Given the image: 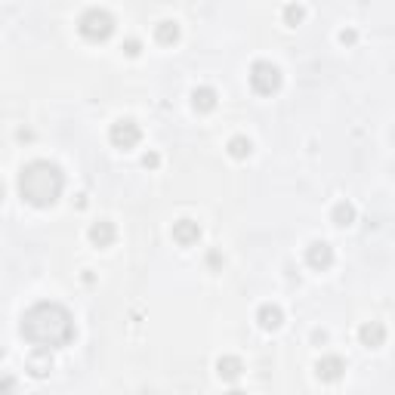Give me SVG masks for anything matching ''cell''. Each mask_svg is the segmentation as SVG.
<instances>
[{
  "label": "cell",
  "mask_w": 395,
  "mask_h": 395,
  "mask_svg": "<svg viewBox=\"0 0 395 395\" xmlns=\"http://www.w3.org/2000/svg\"><path fill=\"white\" fill-rule=\"evenodd\" d=\"M19 331L31 346L59 349V346H69L74 340V318L62 302H35L22 315Z\"/></svg>",
  "instance_id": "obj_1"
},
{
  "label": "cell",
  "mask_w": 395,
  "mask_h": 395,
  "mask_svg": "<svg viewBox=\"0 0 395 395\" xmlns=\"http://www.w3.org/2000/svg\"><path fill=\"white\" fill-rule=\"evenodd\" d=\"M65 189V176L53 161H31L19 173V195L31 207H53Z\"/></svg>",
  "instance_id": "obj_2"
},
{
  "label": "cell",
  "mask_w": 395,
  "mask_h": 395,
  "mask_svg": "<svg viewBox=\"0 0 395 395\" xmlns=\"http://www.w3.org/2000/svg\"><path fill=\"white\" fill-rule=\"evenodd\" d=\"M78 31H81L83 40H90V44H102V40H108L114 35V16L108 10L93 6V10H87L78 19Z\"/></svg>",
  "instance_id": "obj_3"
},
{
  "label": "cell",
  "mask_w": 395,
  "mask_h": 395,
  "mask_svg": "<svg viewBox=\"0 0 395 395\" xmlns=\"http://www.w3.org/2000/svg\"><path fill=\"white\" fill-rule=\"evenodd\" d=\"M250 87H254L259 96L278 93V90H281V71H278V65L266 62V59L254 62V69H250Z\"/></svg>",
  "instance_id": "obj_4"
},
{
  "label": "cell",
  "mask_w": 395,
  "mask_h": 395,
  "mask_svg": "<svg viewBox=\"0 0 395 395\" xmlns=\"http://www.w3.org/2000/svg\"><path fill=\"white\" fill-rule=\"evenodd\" d=\"M108 139H112V146H114V148L130 151V148L142 139V130H139V124H136V121H130V117H121V121H114V124H112V130H108Z\"/></svg>",
  "instance_id": "obj_5"
},
{
  "label": "cell",
  "mask_w": 395,
  "mask_h": 395,
  "mask_svg": "<svg viewBox=\"0 0 395 395\" xmlns=\"http://www.w3.org/2000/svg\"><path fill=\"white\" fill-rule=\"evenodd\" d=\"M306 263L318 269V272H324V269L334 266V247L327 244V241H312V244L306 247Z\"/></svg>",
  "instance_id": "obj_6"
},
{
  "label": "cell",
  "mask_w": 395,
  "mask_h": 395,
  "mask_svg": "<svg viewBox=\"0 0 395 395\" xmlns=\"http://www.w3.org/2000/svg\"><path fill=\"white\" fill-rule=\"evenodd\" d=\"M343 371H346V361L340 355H324V358H318V365H315L318 380H324V383H337Z\"/></svg>",
  "instance_id": "obj_7"
},
{
  "label": "cell",
  "mask_w": 395,
  "mask_h": 395,
  "mask_svg": "<svg viewBox=\"0 0 395 395\" xmlns=\"http://www.w3.org/2000/svg\"><path fill=\"white\" fill-rule=\"evenodd\" d=\"M198 238H201V225L195 220H176L173 223V241L176 244L191 247V244H198Z\"/></svg>",
  "instance_id": "obj_8"
},
{
  "label": "cell",
  "mask_w": 395,
  "mask_h": 395,
  "mask_svg": "<svg viewBox=\"0 0 395 395\" xmlns=\"http://www.w3.org/2000/svg\"><path fill=\"white\" fill-rule=\"evenodd\" d=\"M358 340H361V346H365V349H380L383 343H386V327L380 322L361 324L358 327Z\"/></svg>",
  "instance_id": "obj_9"
},
{
  "label": "cell",
  "mask_w": 395,
  "mask_h": 395,
  "mask_svg": "<svg viewBox=\"0 0 395 395\" xmlns=\"http://www.w3.org/2000/svg\"><path fill=\"white\" fill-rule=\"evenodd\" d=\"M25 367H28V374L37 377V380H40V377H47L49 371H53V355H49V349L37 346L35 352H31V358L25 361Z\"/></svg>",
  "instance_id": "obj_10"
},
{
  "label": "cell",
  "mask_w": 395,
  "mask_h": 395,
  "mask_svg": "<svg viewBox=\"0 0 395 395\" xmlns=\"http://www.w3.org/2000/svg\"><path fill=\"white\" fill-rule=\"evenodd\" d=\"M87 235H90V241H93V247H112V244H114V238H117L114 223H108V220L93 223Z\"/></svg>",
  "instance_id": "obj_11"
},
{
  "label": "cell",
  "mask_w": 395,
  "mask_h": 395,
  "mask_svg": "<svg viewBox=\"0 0 395 395\" xmlns=\"http://www.w3.org/2000/svg\"><path fill=\"white\" fill-rule=\"evenodd\" d=\"M257 322H259V327H263V331H278L281 322H284L281 306H275V302H266V306H259Z\"/></svg>",
  "instance_id": "obj_12"
},
{
  "label": "cell",
  "mask_w": 395,
  "mask_h": 395,
  "mask_svg": "<svg viewBox=\"0 0 395 395\" xmlns=\"http://www.w3.org/2000/svg\"><path fill=\"white\" fill-rule=\"evenodd\" d=\"M216 374H220V380L235 383L241 374H244V365H241L238 355H223L220 361H216Z\"/></svg>",
  "instance_id": "obj_13"
},
{
  "label": "cell",
  "mask_w": 395,
  "mask_h": 395,
  "mask_svg": "<svg viewBox=\"0 0 395 395\" xmlns=\"http://www.w3.org/2000/svg\"><path fill=\"white\" fill-rule=\"evenodd\" d=\"M191 108L201 112V114L213 112L216 108V90L213 87H195L191 90Z\"/></svg>",
  "instance_id": "obj_14"
},
{
  "label": "cell",
  "mask_w": 395,
  "mask_h": 395,
  "mask_svg": "<svg viewBox=\"0 0 395 395\" xmlns=\"http://www.w3.org/2000/svg\"><path fill=\"white\" fill-rule=\"evenodd\" d=\"M331 220H334V225L346 229V225L355 223V207H352L349 201H340V204H334V210H331Z\"/></svg>",
  "instance_id": "obj_15"
},
{
  "label": "cell",
  "mask_w": 395,
  "mask_h": 395,
  "mask_svg": "<svg viewBox=\"0 0 395 395\" xmlns=\"http://www.w3.org/2000/svg\"><path fill=\"white\" fill-rule=\"evenodd\" d=\"M155 40L158 44H164V47H170V44H176L179 40V25L176 22H158V28H155Z\"/></svg>",
  "instance_id": "obj_16"
},
{
  "label": "cell",
  "mask_w": 395,
  "mask_h": 395,
  "mask_svg": "<svg viewBox=\"0 0 395 395\" xmlns=\"http://www.w3.org/2000/svg\"><path fill=\"white\" fill-rule=\"evenodd\" d=\"M250 151H254V142H250L247 136H232L229 139V155L235 158V161H244V158H250Z\"/></svg>",
  "instance_id": "obj_17"
},
{
  "label": "cell",
  "mask_w": 395,
  "mask_h": 395,
  "mask_svg": "<svg viewBox=\"0 0 395 395\" xmlns=\"http://www.w3.org/2000/svg\"><path fill=\"white\" fill-rule=\"evenodd\" d=\"M306 19V10H302L300 4H290V6H284V25H290V28H297V25Z\"/></svg>",
  "instance_id": "obj_18"
},
{
  "label": "cell",
  "mask_w": 395,
  "mask_h": 395,
  "mask_svg": "<svg viewBox=\"0 0 395 395\" xmlns=\"http://www.w3.org/2000/svg\"><path fill=\"white\" fill-rule=\"evenodd\" d=\"M158 164H161V158H158V155H155V151H148V155H146V158H142V167H146V170H155V167H158Z\"/></svg>",
  "instance_id": "obj_19"
},
{
  "label": "cell",
  "mask_w": 395,
  "mask_h": 395,
  "mask_svg": "<svg viewBox=\"0 0 395 395\" xmlns=\"http://www.w3.org/2000/svg\"><path fill=\"white\" fill-rule=\"evenodd\" d=\"M139 49H142V47H139L136 37H130L127 44H124V53H127V56H139Z\"/></svg>",
  "instance_id": "obj_20"
},
{
  "label": "cell",
  "mask_w": 395,
  "mask_h": 395,
  "mask_svg": "<svg viewBox=\"0 0 395 395\" xmlns=\"http://www.w3.org/2000/svg\"><path fill=\"white\" fill-rule=\"evenodd\" d=\"M340 40H343V44H355V40H358V35H355V31H352V28H346V31H340Z\"/></svg>",
  "instance_id": "obj_21"
},
{
  "label": "cell",
  "mask_w": 395,
  "mask_h": 395,
  "mask_svg": "<svg viewBox=\"0 0 395 395\" xmlns=\"http://www.w3.org/2000/svg\"><path fill=\"white\" fill-rule=\"evenodd\" d=\"M16 389V380H10V377H6V380H0V392H13Z\"/></svg>",
  "instance_id": "obj_22"
},
{
  "label": "cell",
  "mask_w": 395,
  "mask_h": 395,
  "mask_svg": "<svg viewBox=\"0 0 395 395\" xmlns=\"http://www.w3.org/2000/svg\"><path fill=\"white\" fill-rule=\"evenodd\" d=\"M312 340H315V343H324V340H327V334H324V331H315V334H312Z\"/></svg>",
  "instance_id": "obj_23"
},
{
  "label": "cell",
  "mask_w": 395,
  "mask_h": 395,
  "mask_svg": "<svg viewBox=\"0 0 395 395\" xmlns=\"http://www.w3.org/2000/svg\"><path fill=\"white\" fill-rule=\"evenodd\" d=\"M0 201H4V182H0Z\"/></svg>",
  "instance_id": "obj_24"
},
{
  "label": "cell",
  "mask_w": 395,
  "mask_h": 395,
  "mask_svg": "<svg viewBox=\"0 0 395 395\" xmlns=\"http://www.w3.org/2000/svg\"><path fill=\"white\" fill-rule=\"evenodd\" d=\"M0 358H4V349H0Z\"/></svg>",
  "instance_id": "obj_25"
}]
</instances>
